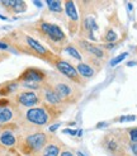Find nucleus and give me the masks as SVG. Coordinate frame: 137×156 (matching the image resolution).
I'll use <instances>...</instances> for the list:
<instances>
[{
  "label": "nucleus",
  "instance_id": "f257e3e1",
  "mask_svg": "<svg viewBox=\"0 0 137 156\" xmlns=\"http://www.w3.org/2000/svg\"><path fill=\"white\" fill-rule=\"evenodd\" d=\"M26 118L29 123L36 124V126H44L50 121L48 113L43 108H30L26 113Z\"/></svg>",
  "mask_w": 137,
  "mask_h": 156
},
{
  "label": "nucleus",
  "instance_id": "f03ea898",
  "mask_svg": "<svg viewBox=\"0 0 137 156\" xmlns=\"http://www.w3.org/2000/svg\"><path fill=\"white\" fill-rule=\"evenodd\" d=\"M56 67L61 74L67 77V79H71L72 81H80V76H79L78 70H76L71 64H68L66 61H57Z\"/></svg>",
  "mask_w": 137,
  "mask_h": 156
},
{
  "label": "nucleus",
  "instance_id": "7ed1b4c3",
  "mask_svg": "<svg viewBox=\"0 0 137 156\" xmlns=\"http://www.w3.org/2000/svg\"><path fill=\"white\" fill-rule=\"evenodd\" d=\"M41 29L44 34H47L51 40L53 41H64L65 40V33L61 30V28L58 26L51 24V23H42L41 24Z\"/></svg>",
  "mask_w": 137,
  "mask_h": 156
},
{
  "label": "nucleus",
  "instance_id": "20e7f679",
  "mask_svg": "<svg viewBox=\"0 0 137 156\" xmlns=\"http://www.w3.org/2000/svg\"><path fill=\"white\" fill-rule=\"evenodd\" d=\"M46 140H47L46 135L42 133V132H38V133H33V135L28 136L26 138V144L28 145V147L30 150L38 151V150H41L43 147V145L46 144Z\"/></svg>",
  "mask_w": 137,
  "mask_h": 156
},
{
  "label": "nucleus",
  "instance_id": "39448f33",
  "mask_svg": "<svg viewBox=\"0 0 137 156\" xmlns=\"http://www.w3.org/2000/svg\"><path fill=\"white\" fill-rule=\"evenodd\" d=\"M17 99H18L19 104L24 105V107H33L40 102V98H38V95L33 91H23L18 95Z\"/></svg>",
  "mask_w": 137,
  "mask_h": 156
},
{
  "label": "nucleus",
  "instance_id": "423d86ee",
  "mask_svg": "<svg viewBox=\"0 0 137 156\" xmlns=\"http://www.w3.org/2000/svg\"><path fill=\"white\" fill-rule=\"evenodd\" d=\"M20 79L23 81H26V83H38V81H42L44 79V75L40 71V70L29 69L26 73H23Z\"/></svg>",
  "mask_w": 137,
  "mask_h": 156
},
{
  "label": "nucleus",
  "instance_id": "0eeeda50",
  "mask_svg": "<svg viewBox=\"0 0 137 156\" xmlns=\"http://www.w3.org/2000/svg\"><path fill=\"white\" fill-rule=\"evenodd\" d=\"M55 90L58 97L62 99V98H67V97H70L71 95V88H70V85H67L65 83H58L55 85Z\"/></svg>",
  "mask_w": 137,
  "mask_h": 156
},
{
  "label": "nucleus",
  "instance_id": "6e6552de",
  "mask_svg": "<svg viewBox=\"0 0 137 156\" xmlns=\"http://www.w3.org/2000/svg\"><path fill=\"white\" fill-rule=\"evenodd\" d=\"M65 12H66V14H67V17L70 18L72 22H78V20H79L78 10H76L75 3H74V2H66V3H65Z\"/></svg>",
  "mask_w": 137,
  "mask_h": 156
},
{
  "label": "nucleus",
  "instance_id": "1a4fd4ad",
  "mask_svg": "<svg viewBox=\"0 0 137 156\" xmlns=\"http://www.w3.org/2000/svg\"><path fill=\"white\" fill-rule=\"evenodd\" d=\"M15 136L10 131H4L2 135H0V144L4 145V146H13L15 144Z\"/></svg>",
  "mask_w": 137,
  "mask_h": 156
},
{
  "label": "nucleus",
  "instance_id": "9d476101",
  "mask_svg": "<svg viewBox=\"0 0 137 156\" xmlns=\"http://www.w3.org/2000/svg\"><path fill=\"white\" fill-rule=\"evenodd\" d=\"M44 99L51 104H58V103H61V100H62L53 89H46L44 90Z\"/></svg>",
  "mask_w": 137,
  "mask_h": 156
},
{
  "label": "nucleus",
  "instance_id": "9b49d317",
  "mask_svg": "<svg viewBox=\"0 0 137 156\" xmlns=\"http://www.w3.org/2000/svg\"><path fill=\"white\" fill-rule=\"evenodd\" d=\"M13 119V111L8 107H0V124L8 123Z\"/></svg>",
  "mask_w": 137,
  "mask_h": 156
},
{
  "label": "nucleus",
  "instance_id": "f8f14e48",
  "mask_svg": "<svg viewBox=\"0 0 137 156\" xmlns=\"http://www.w3.org/2000/svg\"><path fill=\"white\" fill-rule=\"evenodd\" d=\"M26 40H27L28 44H29L30 47H32L37 53H40V55H47V53H48V51L46 50L40 42H37L34 38H32V37H27Z\"/></svg>",
  "mask_w": 137,
  "mask_h": 156
},
{
  "label": "nucleus",
  "instance_id": "ddd939ff",
  "mask_svg": "<svg viewBox=\"0 0 137 156\" xmlns=\"http://www.w3.org/2000/svg\"><path fill=\"white\" fill-rule=\"evenodd\" d=\"M75 69H78V73L83 75L84 77H91L94 75V70L91 69L88 64H78Z\"/></svg>",
  "mask_w": 137,
  "mask_h": 156
},
{
  "label": "nucleus",
  "instance_id": "4468645a",
  "mask_svg": "<svg viewBox=\"0 0 137 156\" xmlns=\"http://www.w3.org/2000/svg\"><path fill=\"white\" fill-rule=\"evenodd\" d=\"M81 46H84V47H85V50H88L89 52H91V53H93L94 56H97L98 58H102V57L104 56V53H103V51H102L100 48H98L97 46L90 44L89 42L83 41V42H81Z\"/></svg>",
  "mask_w": 137,
  "mask_h": 156
},
{
  "label": "nucleus",
  "instance_id": "2eb2a0df",
  "mask_svg": "<svg viewBox=\"0 0 137 156\" xmlns=\"http://www.w3.org/2000/svg\"><path fill=\"white\" fill-rule=\"evenodd\" d=\"M60 149L56 145H48L46 149L43 150V155L42 156H58Z\"/></svg>",
  "mask_w": 137,
  "mask_h": 156
},
{
  "label": "nucleus",
  "instance_id": "dca6fc26",
  "mask_svg": "<svg viewBox=\"0 0 137 156\" xmlns=\"http://www.w3.org/2000/svg\"><path fill=\"white\" fill-rule=\"evenodd\" d=\"M46 4H47L48 9H50L51 12L60 13L61 10H62V6H61V2H55V0H47V2H46Z\"/></svg>",
  "mask_w": 137,
  "mask_h": 156
},
{
  "label": "nucleus",
  "instance_id": "f3484780",
  "mask_svg": "<svg viewBox=\"0 0 137 156\" xmlns=\"http://www.w3.org/2000/svg\"><path fill=\"white\" fill-rule=\"evenodd\" d=\"M105 149L109 150V151L117 150V149H118L117 140H116V138H107V141H105Z\"/></svg>",
  "mask_w": 137,
  "mask_h": 156
},
{
  "label": "nucleus",
  "instance_id": "a211bd4d",
  "mask_svg": "<svg viewBox=\"0 0 137 156\" xmlns=\"http://www.w3.org/2000/svg\"><path fill=\"white\" fill-rule=\"evenodd\" d=\"M65 51L68 53V55H70V56H72L74 58H76V60H81V55L78 52V50H76L75 47H74V46H67V47L65 48Z\"/></svg>",
  "mask_w": 137,
  "mask_h": 156
},
{
  "label": "nucleus",
  "instance_id": "6ab92c4d",
  "mask_svg": "<svg viewBox=\"0 0 137 156\" xmlns=\"http://www.w3.org/2000/svg\"><path fill=\"white\" fill-rule=\"evenodd\" d=\"M26 3L24 2H20V0H17V2H14L13 4V10L15 13H22V12H24L26 10Z\"/></svg>",
  "mask_w": 137,
  "mask_h": 156
},
{
  "label": "nucleus",
  "instance_id": "aec40b11",
  "mask_svg": "<svg viewBox=\"0 0 137 156\" xmlns=\"http://www.w3.org/2000/svg\"><path fill=\"white\" fill-rule=\"evenodd\" d=\"M128 56V53L127 52H123V53H121L119 55V56H117V57H114L111 62H109V64H111V66H116L117 64H119V62H122V61H123V58H126Z\"/></svg>",
  "mask_w": 137,
  "mask_h": 156
},
{
  "label": "nucleus",
  "instance_id": "412c9836",
  "mask_svg": "<svg viewBox=\"0 0 137 156\" xmlns=\"http://www.w3.org/2000/svg\"><path fill=\"white\" fill-rule=\"evenodd\" d=\"M105 40L108 41V42H114V41L117 40V34H116V32H113L112 29L108 30V32H107V34H105Z\"/></svg>",
  "mask_w": 137,
  "mask_h": 156
},
{
  "label": "nucleus",
  "instance_id": "4be33fe9",
  "mask_svg": "<svg viewBox=\"0 0 137 156\" xmlns=\"http://www.w3.org/2000/svg\"><path fill=\"white\" fill-rule=\"evenodd\" d=\"M129 136H131V141L133 144H137V128H132L129 131Z\"/></svg>",
  "mask_w": 137,
  "mask_h": 156
},
{
  "label": "nucleus",
  "instance_id": "5701e85b",
  "mask_svg": "<svg viewBox=\"0 0 137 156\" xmlns=\"http://www.w3.org/2000/svg\"><path fill=\"white\" fill-rule=\"evenodd\" d=\"M136 117L135 115H126V117H121V122H125V121H135Z\"/></svg>",
  "mask_w": 137,
  "mask_h": 156
},
{
  "label": "nucleus",
  "instance_id": "b1692460",
  "mask_svg": "<svg viewBox=\"0 0 137 156\" xmlns=\"http://www.w3.org/2000/svg\"><path fill=\"white\" fill-rule=\"evenodd\" d=\"M17 89V84H10L6 87V93H10V91H14Z\"/></svg>",
  "mask_w": 137,
  "mask_h": 156
},
{
  "label": "nucleus",
  "instance_id": "393cba45",
  "mask_svg": "<svg viewBox=\"0 0 137 156\" xmlns=\"http://www.w3.org/2000/svg\"><path fill=\"white\" fill-rule=\"evenodd\" d=\"M64 133H70V135H76V133H78V131H72V129H68V128H66V129H64Z\"/></svg>",
  "mask_w": 137,
  "mask_h": 156
},
{
  "label": "nucleus",
  "instance_id": "a878e982",
  "mask_svg": "<svg viewBox=\"0 0 137 156\" xmlns=\"http://www.w3.org/2000/svg\"><path fill=\"white\" fill-rule=\"evenodd\" d=\"M131 150H132V152L137 156V144H132V145H131Z\"/></svg>",
  "mask_w": 137,
  "mask_h": 156
},
{
  "label": "nucleus",
  "instance_id": "bb28decb",
  "mask_svg": "<svg viewBox=\"0 0 137 156\" xmlns=\"http://www.w3.org/2000/svg\"><path fill=\"white\" fill-rule=\"evenodd\" d=\"M58 127H60V124H58V123H57V124H53V126H51V127H50V131H51V132H55Z\"/></svg>",
  "mask_w": 137,
  "mask_h": 156
},
{
  "label": "nucleus",
  "instance_id": "cd10ccee",
  "mask_svg": "<svg viewBox=\"0 0 137 156\" xmlns=\"http://www.w3.org/2000/svg\"><path fill=\"white\" fill-rule=\"evenodd\" d=\"M8 48V44L6 43H3V42H0V50H6Z\"/></svg>",
  "mask_w": 137,
  "mask_h": 156
},
{
  "label": "nucleus",
  "instance_id": "c85d7f7f",
  "mask_svg": "<svg viewBox=\"0 0 137 156\" xmlns=\"http://www.w3.org/2000/svg\"><path fill=\"white\" fill-rule=\"evenodd\" d=\"M33 4H34L36 6H38V8H42V5H43L42 2H37V0H36V2H33Z\"/></svg>",
  "mask_w": 137,
  "mask_h": 156
},
{
  "label": "nucleus",
  "instance_id": "c756f323",
  "mask_svg": "<svg viewBox=\"0 0 137 156\" xmlns=\"http://www.w3.org/2000/svg\"><path fill=\"white\" fill-rule=\"evenodd\" d=\"M61 156H74V155L70 151H64L62 154H61Z\"/></svg>",
  "mask_w": 137,
  "mask_h": 156
},
{
  "label": "nucleus",
  "instance_id": "7c9ffc66",
  "mask_svg": "<svg viewBox=\"0 0 137 156\" xmlns=\"http://www.w3.org/2000/svg\"><path fill=\"white\" fill-rule=\"evenodd\" d=\"M127 66H137V62L131 61V62H128V64H127Z\"/></svg>",
  "mask_w": 137,
  "mask_h": 156
},
{
  "label": "nucleus",
  "instance_id": "2f4dec72",
  "mask_svg": "<svg viewBox=\"0 0 137 156\" xmlns=\"http://www.w3.org/2000/svg\"><path fill=\"white\" fill-rule=\"evenodd\" d=\"M105 126H107V123H99L97 127H98V128H100V127H105Z\"/></svg>",
  "mask_w": 137,
  "mask_h": 156
},
{
  "label": "nucleus",
  "instance_id": "473e14b6",
  "mask_svg": "<svg viewBox=\"0 0 137 156\" xmlns=\"http://www.w3.org/2000/svg\"><path fill=\"white\" fill-rule=\"evenodd\" d=\"M107 47H108V48H112V47H113V44H112V43H109V44H107Z\"/></svg>",
  "mask_w": 137,
  "mask_h": 156
},
{
  "label": "nucleus",
  "instance_id": "72a5a7b5",
  "mask_svg": "<svg viewBox=\"0 0 137 156\" xmlns=\"http://www.w3.org/2000/svg\"><path fill=\"white\" fill-rule=\"evenodd\" d=\"M0 19H3V20H5V19H6V18H5V17H4V15H2V14H0Z\"/></svg>",
  "mask_w": 137,
  "mask_h": 156
},
{
  "label": "nucleus",
  "instance_id": "f704fd0d",
  "mask_svg": "<svg viewBox=\"0 0 137 156\" xmlns=\"http://www.w3.org/2000/svg\"><path fill=\"white\" fill-rule=\"evenodd\" d=\"M78 155H79V156H84V155H83L81 152H78Z\"/></svg>",
  "mask_w": 137,
  "mask_h": 156
}]
</instances>
